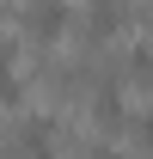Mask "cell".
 I'll use <instances>...</instances> for the list:
<instances>
[{
    "mask_svg": "<svg viewBox=\"0 0 153 159\" xmlns=\"http://www.w3.org/2000/svg\"><path fill=\"white\" fill-rule=\"evenodd\" d=\"M12 153H19V159H43V153H55V116H25L19 135H12Z\"/></svg>",
    "mask_w": 153,
    "mask_h": 159,
    "instance_id": "1",
    "label": "cell"
},
{
    "mask_svg": "<svg viewBox=\"0 0 153 159\" xmlns=\"http://www.w3.org/2000/svg\"><path fill=\"white\" fill-rule=\"evenodd\" d=\"M25 25L37 37H61L67 31V0H25Z\"/></svg>",
    "mask_w": 153,
    "mask_h": 159,
    "instance_id": "2",
    "label": "cell"
},
{
    "mask_svg": "<svg viewBox=\"0 0 153 159\" xmlns=\"http://www.w3.org/2000/svg\"><path fill=\"white\" fill-rule=\"evenodd\" d=\"M86 25H92V37H116L129 25V0H86Z\"/></svg>",
    "mask_w": 153,
    "mask_h": 159,
    "instance_id": "3",
    "label": "cell"
},
{
    "mask_svg": "<svg viewBox=\"0 0 153 159\" xmlns=\"http://www.w3.org/2000/svg\"><path fill=\"white\" fill-rule=\"evenodd\" d=\"M92 116L104 122V129L129 116V104H123V86H116V74H104V86H98V92H92Z\"/></svg>",
    "mask_w": 153,
    "mask_h": 159,
    "instance_id": "4",
    "label": "cell"
},
{
    "mask_svg": "<svg viewBox=\"0 0 153 159\" xmlns=\"http://www.w3.org/2000/svg\"><path fill=\"white\" fill-rule=\"evenodd\" d=\"M19 92H25V80H19V49L0 37V104H19Z\"/></svg>",
    "mask_w": 153,
    "mask_h": 159,
    "instance_id": "5",
    "label": "cell"
},
{
    "mask_svg": "<svg viewBox=\"0 0 153 159\" xmlns=\"http://www.w3.org/2000/svg\"><path fill=\"white\" fill-rule=\"evenodd\" d=\"M123 67H129V80H135V86H153V43H135Z\"/></svg>",
    "mask_w": 153,
    "mask_h": 159,
    "instance_id": "6",
    "label": "cell"
},
{
    "mask_svg": "<svg viewBox=\"0 0 153 159\" xmlns=\"http://www.w3.org/2000/svg\"><path fill=\"white\" fill-rule=\"evenodd\" d=\"M135 141L153 153V110H141V116H135Z\"/></svg>",
    "mask_w": 153,
    "mask_h": 159,
    "instance_id": "7",
    "label": "cell"
},
{
    "mask_svg": "<svg viewBox=\"0 0 153 159\" xmlns=\"http://www.w3.org/2000/svg\"><path fill=\"white\" fill-rule=\"evenodd\" d=\"M86 159H116V147H92V153H86Z\"/></svg>",
    "mask_w": 153,
    "mask_h": 159,
    "instance_id": "8",
    "label": "cell"
},
{
    "mask_svg": "<svg viewBox=\"0 0 153 159\" xmlns=\"http://www.w3.org/2000/svg\"><path fill=\"white\" fill-rule=\"evenodd\" d=\"M0 12H6V0H0Z\"/></svg>",
    "mask_w": 153,
    "mask_h": 159,
    "instance_id": "9",
    "label": "cell"
}]
</instances>
